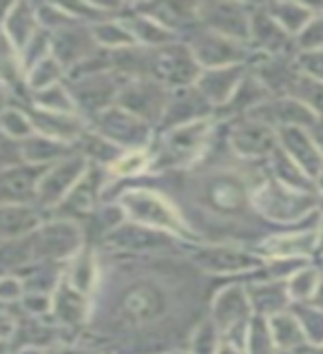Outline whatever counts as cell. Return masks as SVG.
Returning a JSON list of instances; mask_svg holds the SVG:
<instances>
[{"mask_svg": "<svg viewBox=\"0 0 323 354\" xmlns=\"http://www.w3.org/2000/svg\"><path fill=\"white\" fill-rule=\"evenodd\" d=\"M104 332L120 354H162L188 343L208 310L206 274L184 254H113Z\"/></svg>", "mask_w": 323, "mask_h": 354, "instance_id": "6da1fadb", "label": "cell"}, {"mask_svg": "<svg viewBox=\"0 0 323 354\" xmlns=\"http://www.w3.org/2000/svg\"><path fill=\"white\" fill-rule=\"evenodd\" d=\"M264 175L266 162L241 160L228 149L219 122L210 147L188 169L147 173L127 184L151 186L169 197L199 243L255 246L275 232L252 208V191Z\"/></svg>", "mask_w": 323, "mask_h": 354, "instance_id": "7a4b0ae2", "label": "cell"}, {"mask_svg": "<svg viewBox=\"0 0 323 354\" xmlns=\"http://www.w3.org/2000/svg\"><path fill=\"white\" fill-rule=\"evenodd\" d=\"M217 129L219 122L215 118H206L184 127L160 131V136H155V142L151 147L149 173L188 169L206 153L210 142L217 136Z\"/></svg>", "mask_w": 323, "mask_h": 354, "instance_id": "3957f363", "label": "cell"}, {"mask_svg": "<svg viewBox=\"0 0 323 354\" xmlns=\"http://www.w3.org/2000/svg\"><path fill=\"white\" fill-rule=\"evenodd\" d=\"M323 199L317 193L295 191L279 184L266 169V175L252 191V208L273 228L304 224L321 213Z\"/></svg>", "mask_w": 323, "mask_h": 354, "instance_id": "277c9868", "label": "cell"}, {"mask_svg": "<svg viewBox=\"0 0 323 354\" xmlns=\"http://www.w3.org/2000/svg\"><path fill=\"white\" fill-rule=\"evenodd\" d=\"M116 204L122 208V213H124L129 221H136V224L149 226L155 230L171 232V235L182 237L191 243H199L197 237L193 235V230L182 219L180 210L175 208V204L151 186L124 184Z\"/></svg>", "mask_w": 323, "mask_h": 354, "instance_id": "5b68a950", "label": "cell"}, {"mask_svg": "<svg viewBox=\"0 0 323 354\" xmlns=\"http://www.w3.org/2000/svg\"><path fill=\"white\" fill-rule=\"evenodd\" d=\"M184 257L206 277H232L261 272L266 259L259 252L239 243H193Z\"/></svg>", "mask_w": 323, "mask_h": 354, "instance_id": "8992f818", "label": "cell"}, {"mask_svg": "<svg viewBox=\"0 0 323 354\" xmlns=\"http://www.w3.org/2000/svg\"><path fill=\"white\" fill-rule=\"evenodd\" d=\"M188 246L193 243L182 237L129 219L102 235V248L111 254H184Z\"/></svg>", "mask_w": 323, "mask_h": 354, "instance_id": "52a82bcc", "label": "cell"}, {"mask_svg": "<svg viewBox=\"0 0 323 354\" xmlns=\"http://www.w3.org/2000/svg\"><path fill=\"white\" fill-rule=\"evenodd\" d=\"M180 40L191 49L199 69H219V66L248 64L252 60V49L248 44L230 40L226 36H221V33H215L202 25H197V22L182 33Z\"/></svg>", "mask_w": 323, "mask_h": 354, "instance_id": "ba28073f", "label": "cell"}, {"mask_svg": "<svg viewBox=\"0 0 323 354\" xmlns=\"http://www.w3.org/2000/svg\"><path fill=\"white\" fill-rule=\"evenodd\" d=\"M202 73L199 64L195 62L191 49L186 47L182 40H175L164 44L158 49H147V69L144 77L160 82L162 86L182 88L193 86L195 80Z\"/></svg>", "mask_w": 323, "mask_h": 354, "instance_id": "9c48e42d", "label": "cell"}, {"mask_svg": "<svg viewBox=\"0 0 323 354\" xmlns=\"http://www.w3.org/2000/svg\"><path fill=\"white\" fill-rule=\"evenodd\" d=\"M93 127L98 136L122 151H149L155 142V129L118 104L95 113Z\"/></svg>", "mask_w": 323, "mask_h": 354, "instance_id": "30bf717a", "label": "cell"}, {"mask_svg": "<svg viewBox=\"0 0 323 354\" xmlns=\"http://www.w3.org/2000/svg\"><path fill=\"white\" fill-rule=\"evenodd\" d=\"M224 124V138L228 149L241 160L266 162L277 149V131L252 118H237Z\"/></svg>", "mask_w": 323, "mask_h": 354, "instance_id": "8fae6325", "label": "cell"}, {"mask_svg": "<svg viewBox=\"0 0 323 354\" xmlns=\"http://www.w3.org/2000/svg\"><path fill=\"white\" fill-rule=\"evenodd\" d=\"M250 14L252 5L246 3H197L195 5V20L215 33H221L230 40H237L250 47Z\"/></svg>", "mask_w": 323, "mask_h": 354, "instance_id": "7c38bea8", "label": "cell"}, {"mask_svg": "<svg viewBox=\"0 0 323 354\" xmlns=\"http://www.w3.org/2000/svg\"><path fill=\"white\" fill-rule=\"evenodd\" d=\"M166 100H169V88L166 86L149 80V77H136V80H127V84L122 86L116 104L158 131Z\"/></svg>", "mask_w": 323, "mask_h": 354, "instance_id": "4fadbf2b", "label": "cell"}, {"mask_svg": "<svg viewBox=\"0 0 323 354\" xmlns=\"http://www.w3.org/2000/svg\"><path fill=\"white\" fill-rule=\"evenodd\" d=\"M250 49L255 55H268V58H288L297 55V42L288 31H284L268 16L261 5H252L250 14Z\"/></svg>", "mask_w": 323, "mask_h": 354, "instance_id": "5bb4252c", "label": "cell"}, {"mask_svg": "<svg viewBox=\"0 0 323 354\" xmlns=\"http://www.w3.org/2000/svg\"><path fill=\"white\" fill-rule=\"evenodd\" d=\"M208 317L213 319V324L219 328L221 335L246 326L252 317L246 286L228 283L224 288H219L208 304Z\"/></svg>", "mask_w": 323, "mask_h": 354, "instance_id": "9a60e30c", "label": "cell"}, {"mask_svg": "<svg viewBox=\"0 0 323 354\" xmlns=\"http://www.w3.org/2000/svg\"><path fill=\"white\" fill-rule=\"evenodd\" d=\"M321 219V217H319ZM255 252H259L264 259L275 257H302L308 259L310 254L319 250V224L306 226L299 230H275L268 237L255 243Z\"/></svg>", "mask_w": 323, "mask_h": 354, "instance_id": "2e32d148", "label": "cell"}, {"mask_svg": "<svg viewBox=\"0 0 323 354\" xmlns=\"http://www.w3.org/2000/svg\"><path fill=\"white\" fill-rule=\"evenodd\" d=\"M246 118L259 120L273 129L302 127V129L313 131L319 124V120L313 111H310L302 100H297L293 95H277V97L266 100L264 104H259L255 111H250Z\"/></svg>", "mask_w": 323, "mask_h": 354, "instance_id": "e0dca14e", "label": "cell"}, {"mask_svg": "<svg viewBox=\"0 0 323 354\" xmlns=\"http://www.w3.org/2000/svg\"><path fill=\"white\" fill-rule=\"evenodd\" d=\"M206 118H213V106L206 102L204 95L195 88V84L171 88L158 131L184 127V124H191V122H199Z\"/></svg>", "mask_w": 323, "mask_h": 354, "instance_id": "ac0fdd59", "label": "cell"}, {"mask_svg": "<svg viewBox=\"0 0 323 354\" xmlns=\"http://www.w3.org/2000/svg\"><path fill=\"white\" fill-rule=\"evenodd\" d=\"M277 131V147L302 169L310 180H315L323 166V155L313 133L302 127H282Z\"/></svg>", "mask_w": 323, "mask_h": 354, "instance_id": "d6986e66", "label": "cell"}, {"mask_svg": "<svg viewBox=\"0 0 323 354\" xmlns=\"http://www.w3.org/2000/svg\"><path fill=\"white\" fill-rule=\"evenodd\" d=\"M248 73V64H232V66H219V69H202L195 80V88L204 95L206 102L213 106V113L224 106L230 95L235 93L237 84Z\"/></svg>", "mask_w": 323, "mask_h": 354, "instance_id": "ffe728a7", "label": "cell"}, {"mask_svg": "<svg viewBox=\"0 0 323 354\" xmlns=\"http://www.w3.org/2000/svg\"><path fill=\"white\" fill-rule=\"evenodd\" d=\"M124 84H127V77L120 75L113 69L89 73L80 84V102L86 109H91L95 115L100 111H104L118 102V95Z\"/></svg>", "mask_w": 323, "mask_h": 354, "instance_id": "44dd1931", "label": "cell"}, {"mask_svg": "<svg viewBox=\"0 0 323 354\" xmlns=\"http://www.w3.org/2000/svg\"><path fill=\"white\" fill-rule=\"evenodd\" d=\"M246 292H248L252 315L273 317L290 308V297H288L286 290V281H273L266 279V277H259V279L246 283Z\"/></svg>", "mask_w": 323, "mask_h": 354, "instance_id": "7402d4cb", "label": "cell"}, {"mask_svg": "<svg viewBox=\"0 0 323 354\" xmlns=\"http://www.w3.org/2000/svg\"><path fill=\"white\" fill-rule=\"evenodd\" d=\"M268 16L279 25L284 31L297 38L299 33L306 29V25L317 16V9L313 5L304 3H264L261 5Z\"/></svg>", "mask_w": 323, "mask_h": 354, "instance_id": "603a6c76", "label": "cell"}, {"mask_svg": "<svg viewBox=\"0 0 323 354\" xmlns=\"http://www.w3.org/2000/svg\"><path fill=\"white\" fill-rule=\"evenodd\" d=\"M266 169H268V173L277 182L288 188H295V191H304V193H315L313 180H310V177L299 169V166L288 158L279 147H277L270 153V158L266 160Z\"/></svg>", "mask_w": 323, "mask_h": 354, "instance_id": "cb8c5ba5", "label": "cell"}, {"mask_svg": "<svg viewBox=\"0 0 323 354\" xmlns=\"http://www.w3.org/2000/svg\"><path fill=\"white\" fill-rule=\"evenodd\" d=\"M268 326H270L275 350H295V348L308 346L304 330L290 310H284V313L268 317Z\"/></svg>", "mask_w": 323, "mask_h": 354, "instance_id": "d4e9b609", "label": "cell"}, {"mask_svg": "<svg viewBox=\"0 0 323 354\" xmlns=\"http://www.w3.org/2000/svg\"><path fill=\"white\" fill-rule=\"evenodd\" d=\"M290 313L297 317L299 326L304 330L306 343L310 348L323 350V310L313 304H290Z\"/></svg>", "mask_w": 323, "mask_h": 354, "instance_id": "484cf974", "label": "cell"}, {"mask_svg": "<svg viewBox=\"0 0 323 354\" xmlns=\"http://www.w3.org/2000/svg\"><path fill=\"white\" fill-rule=\"evenodd\" d=\"M288 95L302 100V102L317 115L319 124H323V82L306 77L297 71L290 82V88H288Z\"/></svg>", "mask_w": 323, "mask_h": 354, "instance_id": "4316f807", "label": "cell"}, {"mask_svg": "<svg viewBox=\"0 0 323 354\" xmlns=\"http://www.w3.org/2000/svg\"><path fill=\"white\" fill-rule=\"evenodd\" d=\"M93 40H95V44H102L107 51L127 49V47H133V44H136L131 31L124 27V22L120 18L100 22V25L93 29Z\"/></svg>", "mask_w": 323, "mask_h": 354, "instance_id": "83f0119b", "label": "cell"}, {"mask_svg": "<svg viewBox=\"0 0 323 354\" xmlns=\"http://www.w3.org/2000/svg\"><path fill=\"white\" fill-rule=\"evenodd\" d=\"M321 279V268H315V266H304L302 270H297L290 279L286 281V290L288 297H290V304H304L310 301V297L315 295L317 283Z\"/></svg>", "mask_w": 323, "mask_h": 354, "instance_id": "f1b7e54d", "label": "cell"}, {"mask_svg": "<svg viewBox=\"0 0 323 354\" xmlns=\"http://www.w3.org/2000/svg\"><path fill=\"white\" fill-rule=\"evenodd\" d=\"M219 339H221L219 328L213 324V319L206 315L193 328L191 337H188V343H186L188 350L186 352L188 354H215L217 346H219Z\"/></svg>", "mask_w": 323, "mask_h": 354, "instance_id": "f546056e", "label": "cell"}, {"mask_svg": "<svg viewBox=\"0 0 323 354\" xmlns=\"http://www.w3.org/2000/svg\"><path fill=\"white\" fill-rule=\"evenodd\" d=\"M246 354H275L268 317L252 315L246 328Z\"/></svg>", "mask_w": 323, "mask_h": 354, "instance_id": "4dcf8cb0", "label": "cell"}, {"mask_svg": "<svg viewBox=\"0 0 323 354\" xmlns=\"http://www.w3.org/2000/svg\"><path fill=\"white\" fill-rule=\"evenodd\" d=\"M295 42H297V53L323 49V5L317 7V16L308 22L306 29L295 38Z\"/></svg>", "mask_w": 323, "mask_h": 354, "instance_id": "1f68e13d", "label": "cell"}, {"mask_svg": "<svg viewBox=\"0 0 323 354\" xmlns=\"http://www.w3.org/2000/svg\"><path fill=\"white\" fill-rule=\"evenodd\" d=\"M293 62H295V69L302 75L323 82V49L299 51Z\"/></svg>", "mask_w": 323, "mask_h": 354, "instance_id": "d6a6232c", "label": "cell"}, {"mask_svg": "<svg viewBox=\"0 0 323 354\" xmlns=\"http://www.w3.org/2000/svg\"><path fill=\"white\" fill-rule=\"evenodd\" d=\"M215 354H246V346H243V343L237 341V339L221 335L219 346H217V352H215Z\"/></svg>", "mask_w": 323, "mask_h": 354, "instance_id": "836d02e7", "label": "cell"}, {"mask_svg": "<svg viewBox=\"0 0 323 354\" xmlns=\"http://www.w3.org/2000/svg\"><path fill=\"white\" fill-rule=\"evenodd\" d=\"M308 304H313V306H317V308L323 310V272H321V279H319V283H317V290H315L313 297H310V301H308Z\"/></svg>", "mask_w": 323, "mask_h": 354, "instance_id": "e575fe53", "label": "cell"}, {"mask_svg": "<svg viewBox=\"0 0 323 354\" xmlns=\"http://www.w3.org/2000/svg\"><path fill=\"white\" fill-rule=\"evenodd\" d=\"M310 133H313V138H315V142H317V147H319V151H321V155H323V124H317Z\"/></svg>", "mask_w": 323, "mask_h": 354, "instance_id": "d590c367", "label": "cell"}, {"mask_svg": "<svg viewBox=\"0 0 323 354\" xmlns=\"http://www.w3.org/2000/svg\"><path fill=\"white\" fill-rule=\"evenodd\" d=\"M313 184H315V193L323 199V166H321V171L317 173V177L313 180Z\"/></svg>", "mask_w": 323, "mask_h": 354, "instance_id": "8d00e7d4", "label": "cell"}, {"mask_svg": "<svg viewBox=\"0 0 323 354\" xmlns=\"http://www.w3.org/2000/svg\"><path fill=\"white\" fill-rule=\"evenodd\" d=\"M323 250V213H321V219H319V252Z\"/></svg>", "mask_w": 323, "mask_h": 354, "instance_id": "74e56055", "label": "cell"}, {"mask_svg": "<svg viewBox=\"0 0 323 354\" xmlns=\"http://www.w3.org/2000/svg\"><path fill=\"white\" fill-rule=\"evenodd\" d=\"M162 354H188L186 350H169V352H162Z\"/></svg>", "mask_w": 323, "mask_h": 354, "instance_id": "f35d334b", "label": "cell"}, {"mask_svg": "<svg viewBox=\"0 0 323 354\" xmlns=\"http://www.w3.org/2000/svg\"><path fill=\"white\" fill-rule=\"evenodd\" d=\"M321 263H323V250H321ZM321 272H323V268H321Z\"/></svg>", "mask_w": 323, "mask_h": 354, "instance_id": "ab89813d", "label": "cell"}]
</instances>
